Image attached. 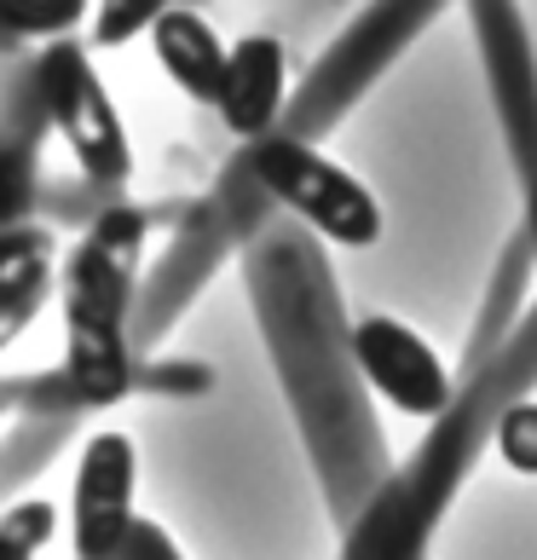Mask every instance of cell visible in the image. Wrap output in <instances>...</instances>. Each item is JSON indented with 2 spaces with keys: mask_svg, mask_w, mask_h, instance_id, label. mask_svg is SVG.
<instances>
[{
  "mask_svg": "<svg viewBox=\"0 0 537 560\" xmlns=\"http://www.w3.org/2000/svg\"><path fill=\"white\" fill-rule=\"evenodd\" d=\"M121 313H128V243H116V220L98 237L81 243L70 266L65 295V387L75 405H121L133 382L128 341H121Z\"/></svg>",
  "mask_w": 537,
  "mask_h": 560,
  "instance_id": "1",
  "label": "cell"
},
{
  "mask_svg": "<svg viewBox=\"0 0 537 560\" xmlns=\"http://www.w3.org/2000/svg\"><path fill=\"white\" fill-rule=\"evenodd\" d=\"M255 179L272 191L283 209H295L324 243L336 248H370L382 237V202L370 197V185L353 179L341 162L283 133H266L255 144Z\"/></svg>",
  "mask_w": 537,
  "mask_h": 560,
  "instance_id": "2",
  "label": "cell"
},
{
  "mask_svg": "<svg viewBox=\"0 0 537 560\" xmlns=\"http://www.w3.org/2000/svg\"><path fill=\"white\" fill-rule=\"evenodd\" d=\"M40 98H47L52 128L65 133L70 156L81 162L87 179L116 185L133 174V151H128V133H121V116H116L105 81L93 75L81 47L47 52V65H40Z\"/></svg>",
  "mask_w": 537,
  "mask_h": 560,
  "instance_id": "3",
  "label": "cell"
},
{
  "mask_svg": "<svg viewBox=\"0 0 537 560\" xmlns=\"http://www.w3.org/2000/svg\"><path fill=\"white\" fill-rule=\"evenodd\" d=\"M353 359L364 370V382L376 387L394 410H405V417L433 422V417H445V410H451V399H457V393H451V370L440 364V352H433L410 324L387 318V313L353 324Z\"/></svg>",
  "mask_w": 537,
  "mask_h": 560,
  "instance_id": "4",
  "label": "cell"
},
{
  "mask_svg": "<svg viewBox=\"0 0 537 560\" xmlns=\"http://www.w3.org/2000/svg\"><path fill=\"white\" fill-rule=\"evenodd\" d=\"M75 560H121L133 549V445L93 433L75 463Z\"/></svg>",
  "mask_w": 537,
  "mask_h": 560,
  "instance_id": "5",
  "label": "cell"
},
{
  "mask_svg": "<svg viewBox=\"0 0 537 560\" xmlns=\"http://www.w3.org/2000/svg\"><path fill=\"white\" fill-rule=\"evenodd\" d=\"M283 93H289V52L272 35H243L237 47H225V75L214 93V116L225 121V133L260 144L283 110Z\"/></svg>",
  "mask_w": 537,
  "mask_h": 560,
  "instance_id": "6",
  "label": "cell"
},
{
  "mask_svg": "<svg viewBox=\"0 0 537 560\" xmlns=\"http://www.w3.org/2000/svg\"><path fill=\"white\" fill-rule=\"evenodd\" d=\"M151 52L162 75L174 81L185 98H197V105H214L220 93V75H225V40L209 30V18L191 12V7H174L151 24Z\"/></svg>",
  "mask_w": 537,
  "mask_h": 560,
  "instance_id": "7",
  "label": "cell"
},
{
  "mask_svg": "<svg viewBox=\"0 0 537 560\" xmlns=\"http://www.w3.org/2000/svg\"><path fill=\"white\" fill-rule=\"evenodd\" d=\"M47 266V237L30 225H0V306L17 301Z\"/></svg>",
  "mask_w": 537,
  "mask_h": 560,
  "instance_id": "8",
  "label": "cell"
},
{
  "mask_svg": "<svg viewBox=\"0 0 537 560\" xmlns=\"http://www.w3.org/2000/svg\"><path fill=\"white\" fill-rule=\"evenodd\" d=\"M174 0H98L93 12V47H128V40L151 35V24Z\"/></svg>",
  "mask_w": 537,
  "mask_h": 560,
  "instance_id": "9",
  "label": "cell"
},
{
  "mask_svg": "<svg viewBox=\"0 0 537 560\" xmlns=\"http://www.w3.org/2000/svg\"><path fill=\"white\" fill-rule=\"evenodd\" d=\"M87 18V0H0V30L12 35H65Z\"/></svg>",
  "mask_w": 537,
  "mask_h": 560,
  "instance_id": "10",
  "label": "cell"
},
{
  "mask_svg": "<svg viewBox=\"0 0 537 560\" xmlns=\"http://www.w3.org/2000/svg\"><path fill=\"white\" fill-rule=\"evenodd\" d=\"M498 456H503L514 474H537V405L532 399L503 410V422H498Z\"/></svg>",
  "mask_w": 537,
  "mask_h": 560,
  "instance_id": "11",
  "label": "cell"
},
{
  "mask_svg": "<svg viewBox=\"0 0 537 560\" xmlns=\"http://www.w3.org/2000/svg\"><path fill=\"white\" fill-rule=\"evenodd\" d=\"M532 220H537V209H532Z\"/></svg>",
  "mask_w": 537,
  "mask_h": 560,
  "instance_id": "12",
  "label": "cell"
}]
</instances>
